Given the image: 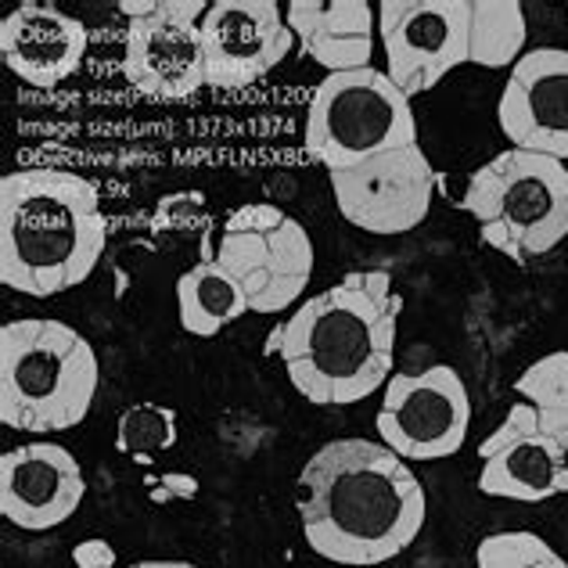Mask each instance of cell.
Instances as JSON below:
<instances>
[{"label": "cell", "instance_id": "cb8c5ba5", "mask_svg": "<svg viewBox=\"0 0 568 568\" xmlns=\"http://www.w3.org/2000/svg\"><path fill=\"white\" fill-rule=\"evenodd\" d=\"M123 568H202V565H191V561H181V558H144V561H133V565H123Z\"/></svg>", "mask_w": 568, "mask_h": 568}, {"label": "cell", "instance_id": "603a6c76", "mask_svg": "<svg viewBox=\"0 0 568 568\" xmlns=\"http://www.w3.org/2000/svg\"><path fill=\"white\" fill-rule=\"evenodd\" d=\"M72 565L77 568H119V555L109 540H80L72 547Z\"/></svg>", "mask_w": 568, "mask_h": 568}, {"label": "cell", "instance_id": "8992f818", "mask_svg": "<svg viewBox=\"0 0 568 568\" xmlns=\"http://www.w3.org/2000/svg\"><path fill=\"white\" fill-rule=\"evenodd\" d=\"M306 152L327 173L417 144L410 98L382 69L332 72L306 104Z\"/></svg>", "mask_w": 568, "mask_h": 568}, {"label": "cell", "instance_id": "30bf717a", "mask_svg": "<svg viewBox=\"0 0 568 568\" xmlns=\"http://www.w3.org/2000/svg\"><path fill=\"white\" fill-rule=\"evenodd\" d=\"M335 209L349 227L378 237L417 231L432 213L436 170L422 144L399 148L364 162V166L327 173Z\"/></svg>", "mask_w": 568, "mask_h": 568}, {"label": "cell", "instance_id": "ba28073f", "mask_svg": "<svg viewBox=\"0 0 568 568\" xmlns=\"http://www.w3.org/2000/svg\"><path fill=\"white\" fill-rule=\"evenodd\" d=\"M378 443L403 460H446L468 443L471 396L460 371L432 364L414 375H393L375 417Z\"/></svg>", "mask_w": 568, "mask_h": 568}, {"label": "cell", "instance_id": "e0dca14e", "mask_svg": "<svg viewBox=\"0 0 568 568\" xmlns=\"http://www.w3.org/2000/svg\"><path fill=\"white\" fill-rule=\"evenodd\" d=\"M298 51L327 77L375 65L378 8L367 0H292L284 8Z\"/></svg>", "mask_w": 568, "mask_h": 568}, {"label": "cell", "instance_id": "8fae6325", "mask_svg": "<svg viewBox=\"0 0 568 568\" xmlns=\"http://www.w3.org/2000/svg\"><path fill=\"white\" fill-rule=\"evenodd\" d=\"M205 0H159V11L126 26L123 77L152 101H187L209 87L202 19Z\"/></svg>", "mask_w": 568, "mask_h": 568}, {"label": "cell", "instance_id": "9c48e42d", "mask_svg": "<svg viewBox=\"0 0 568 568\" xmlns=\"http://www.w3.org/2000/svg\"><path fill=\"white\" fill-rule=\"evenodd\" d=\"M378 40L388 80L414 101L468 65L471 0H382Z\"/></svg>", "mask_w": 568, "mask_h": 568}, {"label": "cell", "instance_id": "9a60e30c", "mask_svg": "<svg viewBox=\"0 0 568 568\" xmlns=\"http://www.w3.org/2000/svg\"><path fill=\"white\" fill-rule=\"evenodd\" d=\"M87 478L72 450L58 443H26L0 454V515L14 529L48 532L83 507Z\"/></svg>", "mask_w": 568, "mask_h": 568}, {"label": "cell", "instance_id": "7c38bea8", "mask_svg": "<svg viewBox=\"0 0 568 568\" xmlns=\"http://www.w3.org/2000/svg\"><path fill=\"white\" fill-rule=\"evenodd\" d=\"M478 489L518 504L561 497L568 493V443L540 422L529 403L518 399L478 443Z\"/></svg>", "mask_w": 568, "mask_h": 568}, {"label": "cell", "instance_id": "d6986e66", "mask_svg": "<svg viewBox=\"0 0 568 568\" xmlns=\"http://www.w3.org/2000/svg\"><path fill=\"white\" fill-rule=\"evenodd\" d=\"M526 51L529 22L518 0H471V65L511 72Z\"/></svg>", "mask_w": 568, "mask_h": 568}, {"label": "cell", "instance_id": "5bb4252c", "mask_svg": "<svg viewBox=\"0 0 568 568\" xmlns=\"http://www.w3.org/2000/svg\"><path fill=\"white\" fill-rule=\"evenodd\" d=\"M507 148L550 155L568 166V51L529 48L507 72L497 101Z\"/></svg>", "mask_w": 568, "mask_h": 568}, {"label": "cell", "instance_id": "52a82bcc", "mask_svg": "<svg viewBox=\"0 0 568 568\" xmlns=\"http://www.w3.org/2000/svg\"><path fill=\"white\" fill-rule=\"evenodd\" d=\"M216 263L242 284L248 310L271 317L303 303L317 248L292 213L271 202H252L223 220Z\"/></svg>", "mask_w": 568, "mask_h": 568}, {"label": "cell", "instance_id": "3957f363", "mask_svg": "<svg viewBox=\"0 0 568 568\" xmlns=\"http://www.w3.org/2000/svg\"><path fill=\"white\" fill-rule=\"evenodd\" d=\"M109 248L101 191L80 173L26 166L0 181V281L51 298L80 288Z\"/></svg>", "mask_w": 568, "mask_h": 568}, {"label": "cell", "instance_id": "5b68a950", "mask_svg": "<svg viewBox=\"0 0 568 568\" xmlns=\"http://www.w3.org/2000/svg\"><path fill=\"white\" fill-rule=\"evenodd\" d=\"M465 213L500 256L515 263L550 256L568 245V166L504 148L468 176Z\"/></svg>", "mask_w": 568, "mask_h": 568}, {"label": "cell", "instance_id": "ffe728a7", "mask_svg": "<svg viewBox=\"0 0 568 568\" xmlns=\"http://www.w3.org/2000/svg\"><path fill=\"white\" fill-rule=\"evenodd\" d=\"M521 403L540 414V422L568 443V349L547 353L515 378Z\"/></svg>", "mask_w": 568, "mask_h": 568}, {"label": "cell", "instance_id": "4fadbf2b", "mask_svg": "<svg viewBox=\"0 0 568 568\" xmlns=\"http://www.w3.org/2000/svg\"><path fill=\"white\" fill-rule=\"evenodd\" d=\"M205 80L216 91H242L292 54L295 33L277 0H213L202 19Z\"/></svg>", "mask_w": 568, "mask_h": 568}, {"label": "cell", "instance_id": "7402d4cb", "mask_svg": "<svg viewBox=\"0 0 568 568\" xmlns=\"http://www.w3.org/2000/svg\"><path fill=\"white\" fill-rule=\"evenodd\" d=\"M478 568H568V561L544 536L529 529H504L475 547Z\"/></svg>", "mask_w": 568, "mask_h": 568}, {"label": "cell", "instance_id": "d4e9b609", "mask_svg": "<svg viewBox=\"0 0 568 568\" xmlns=\"http://www.w3.org/2000/svg\"><path fill=\"white\" fill-rule=\"evenodd\" d=\"M565 11H568V4H565Z\"/></svg>", "mask_w": 568, "mask_h": 568}, {"label": "cell", "instance_id": "ac0fdd59", "mask_svg": "<svg viewBox=\"0 0 568 568\" xmlns=\"http://www.w3.org/2000/svg\"><path fill=\"white\" fill-rule=\"evenodd\" d=\"M248 310V295L216 260L194 263L176 277V317L194 338H216L223 327L242 321Z\"/></svg>", "mask_w": 568, "mask_h": 568}, {"label": "cell", "instance_id": "7a4b0ae2", "mask_svg": "<svg viewBox=\"0 0 568 568\" xmlns=\"http://www.w3.org/2000/svg\"><path fill=\"white\" fill-rule=\"evenodd\" d=\"M403 295L385 271H353L281 324V364L313 407H349L396 375Z\"/></svg>", "mask_w": 568, "mask_h": 568}, {"label": "cell", "instance_id": "44dd1931", "mask_svg": "<svg viewBox=\"0 0 568 568\" xmlns=\"http://www.w3.org/2000/svg\"><path fill=\"white\" fill-rule=\"evenodd\" d=\"M181 439V417L166 403H133L115 422V450L126 457L166 454Z\"/></svg>", "mask_w": 568, "mask_h": 568}, {"label": "cell", "instance_id": "2e32d148", "mask_svg": "<svg viewBox=\"0 0 568 568\" xmlns=\"http://www.w3.org/2000/svg\"><path fill=\"white\" fill-rule=\"evenodd\" d=\"M91 33L83 19L48 0H26L0 19V58L11 77L37 91H54L83 65Z\"/></svg>", "mask_w": 568, "mask_h": 568}, {"label": "cell", "instance_id": "277c9868", "mask_svg": "<svg viewBox=\"0 0 568 568\" xmlns=\"http://www.w3.org/2000/svg\"><path fill=\"white\" fill-rule=\"evenodd\" d=\"M101 385L94 346L54 317L0 327V422L29 436H54L87 422Z\"/></svg>", "mask_w": 568, "mask_h": 568}, {"label": "cell", "instance_id": "6da1fadb", "mask_svg": "<svg viewBox=\"0 0 568 568\" xmlns=\"http://www.w3.org/2000/svg\"><path fill=\"white\" fill-rule=\"evenodd\" d=\"M295 515L306 547L346 568H378L399 558L425 529L428 493L410 460L378 439L317 446L295 478Z\"/></svg>", "mask_w": 568, "mask_h": 568}]
</instances>
